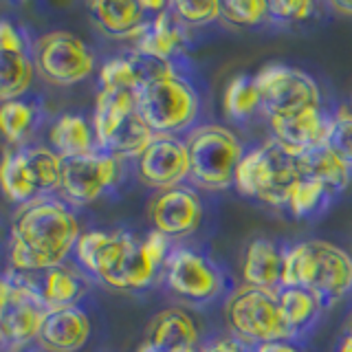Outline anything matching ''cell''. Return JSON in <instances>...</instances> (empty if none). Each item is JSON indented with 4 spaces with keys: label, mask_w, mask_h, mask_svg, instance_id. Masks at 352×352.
Listing matches in <instances>:
<instances>
[{
    "label": "cell",
    "mask_w": 352,
    "mask_h": 352,
    "mask_svg": "<svg viewBox=\"0 0 352 352\" xmlns=\"http://www.w3.org/2000/svg\"><path fill=\"white\" fill-rule=\"evenodd\" d=\"M333 113L319 106L300 110L295 115L269 119V132L271 139L278 141L286 152L302 157L315 148L328 146L333 137Z\"/></svg>",
    "instance_id": "4fadbf2b"
},
{
    "label": "cell",
    "mask_w": 352,
    "mask_h": 352,
    "mask_svg": "<svg viewBox=\"0 0 352 352\" xmlns=\"http://www.w3.org/2000/svg\"><path fill=\"white\" fill-rule=\"evenodd\" d=\"M163 280L176 297L194 306H207L231 293L223 267L207 253L190 247L172 249L163 267Z\"/></svg>",
    "instance_id": "8992f818"
},
{
    "label": "cell",
    "mask_w": 352,
    "mask_h": 352,
    "mask_svg": "<svg viewBox=\"0 0 352 352\" xmlns=\"http://www.w3.org/2000/svg\"><path fill=\"white\" fill-rule=\"evenodd\" d=\"M284 247L271 238H256L245 247L242 256V284L253 289L278 293L282 289Z\"/></svg>",
    "instance_id": "d6986e66"
},
{
    "label": "cell",
    "mask_w": 352,
    "mask_h": 352,
    "mask_svg": "<svg viewBox=\"0 0 352 352\" xmlns=\"http://www.w3.org/2000/svg\"><path fill=\"white\" fill-rule=\"evenodd\" d=\"M205 216L203 198L192 185H176L161 190L150 203V220L154 231L170 240L187 238L198 231Z\"/></svg>",
    "instance_id": "8fae6325"
},
{
    "label": "cell",
    "mask_w": 352,
    "mask_h": 352,
    "mask_svg": "<svg viewBox=\"0 0 352 352\" xmlns=\"http://www.w3.org/2000/svg\"><path fill=\"white\" fill-rule=\"evenodd\" d=\"M137 113L154 135L185 137L198 126L201 97L181 73H174L139 88Z\"/></svg>",
    "instance_id": "277c9868"
},
{
    "label": "cell",
    "mask_w": 352,
    "mask_h": 352,
    "mask_svg": "<svg viewBox=\"0 0 352 352\" xmlns=\"http://www.w3.org/2000/svg\"><path fill=\"white\" fill-rule=\"evenodd\" d=\"M328 7L333 9L335 14H339V16L352 18V0H333V3H330Z\"/></svg>",
    "instance_id": "60d3db41"
},
{
    "label": "cell",
    "mask_w": 352,
    "mask_h": 352,
    "mask_svg": "<svg viewBox=\"0 0 352 352\" xmlns=\"http://www.w3.org/2000/svg\"><path fill=\"white\" fill-rule=\"evenodd\" d=\"M300 179L297 157L269 137L260 146H253L245 152L236 170L234 187L240 196L251 201L286 209L289 196Z\"/></svg>",
    "instance_id": "3957f363"
},
{
    "label": "cell",
    "mask_w": 352,
    "mask_h": 352,
    "mask_svg": "<svg viewBox=\"0 0 352 352\" xmlns=\"http://www.w3.org/2000/svg\"><path fill=\"white\" fill-rule=\"evenodd\" d=\"M337 352H352V339L350 337H341L339 346H337Z\"/></svg>",
    "instance_id": "7bdbcfd3"
},
{
    "label": "cell",
    "mask_w": 352,
    "mask_h": 352,
    "mask_svg": "<svg viewBox=\"0 0 352 352\" xmlns=\"http://www.w3.org/2000/svg\"><path fill=\"white\" fill-rule=\"evenodd\" d=\"M333 137H330V146H333L341 157L352 165V110L350 106H341L333 113Z\"/></svg>",
    "instance_id": "74e56055"
},
{
    "label": "cell",
    "mask_w": 352,
    "mask_h": 352,
    "mask_svg": "<svg viewBox=\"0 0 352 352\" xmlns=\"http://www.w3.org/2000/svg\"><path fill=\"white\" fill-rule=\"evenodd\" d=\"M51 143L62 159L84 157L97 150L93 126L80 115H62L51 128Z\"/></svg>",
    "instance_id": "484cf974"
},
{
    "label": "cell",
    "mask_w": 352,
    "mask_h": 352,
    "mask_svg": "<svg viewBox=\"0 0 352 352\" xmlns=\"http://www.w3.org/2000/svg\"><path fill=\"white\" fill-rule=\"evenodd\" d=\"M297 168L302 179L319 183L335 198L352 185V165L330 143L297 157Z\"/></svg>",
    "instance_id": "7402d4cb"
},
{
    "label": "cell",
    "mask_w": 352,
    "mask_h": 352,
    "mask_svg": "<svg viewBox=\"0 0 352 352\" xmlns=\"http://www.w3.org/2000/svg\"><path fill=\"white\" fill-rule=\"evenodd\" d=\"M49 308L44 304L38 286L27 280H11L9 300L5 311L0 313V330L9 344L22 346L31 339H38L40 326Z\"/></svg>",
    "instance_id": "5bb4252c"
},
{
    "label": "cell",
    "mask_w": 352,
    "mask_h": 352,
    "mask_svg": "<svg viewBox=\"0 0 352 352\" xmlns=\"http://www.w3.org/2000/svg\"><path fill=\"white\" fill-rule=\"evenodd\" d=\"M36 75V64L27 55L20 33L7 20H0V104L16 102L27 93Z\"/></svg>",
    "instance_id": "9a60e30c"
},
{
    "label": "cell",
    "mask_w": 352,
    "mask_h": 352,
    "mask_svg": "<svg viewBox=\"0 0 352 352\" xmlns=\"http://www.w3.org/2000/svg\"><path fill=\"white\" fill-rule=\"evenodd\" d=\"M9 291H11V280L0 278V313L5 311V304L9 300Z\"/></svg>",
    "instance_id": "b9f144b4"
},
{
    "label": "cell",
    "mask_w": 352,
    "mask_h": 352,
    "mask_svg": "<svg viewBox=\"0 0 352 352\" xmlns=\"http://www.w3.org/2000/svg\"><path fill=\"white\" fill-rule=\"evenodd\" d=\"M262 99V115L267 119L295 115L300 110L324 106L322 88L306 71L289 64H267L256 75Z\"/></svg>",
    "instance_id": "52a82bcc"
},
{
    "label": "cell",
    "mask_w": 352,
    "mask_h": 352,
    "mask_svg": "<svg viewBox=\"0 0 352 352\" xmlns=\"http://www.w3.org/2000/svg\"><path fill=\"white\" fill-rule=\"evenodd\" d=\"M344 335L352 339V317H350V322H348V328H346V333H344Z\"/></svg>",
    "instance_id": "f6af8a7d"
},
{
    "label": "cell",
    "mask_w": 352,
    "mask_h": 352,
    "mask_svg": "<svg viewBox=\"0 0 352 352\" xmlns=\"http://www.w3.org/2000/svg\"><path fill=\"white\" fill-rule=\"evenodd\" d=\"M0 187H3L5 196L14 203H31L38 196L36 185H33L31 176L27 172L25 159H22V150H5L3 159H0Z\"/></svg>",
    "instance_id": "f546056e"
},
{
    "label": "cell",
    "mask_w": 352,
    "mask_h": 352,
    "mask_svg": "<svg viewBox=\"0 0 352 352\" xmlns=\"http://www.w3.org/2000/svg\"><path fill=\"white\" fill-rule=\"evenodd\" d=\"M183 139L190 152L187 185L205 192L231 190L236 170L247 152L236 132L223 124H198Z\"/></svg>",
    "instance_id": "7a4b0ae2"
},
{
    "label": "cell",
    "mask_w": 352,
    "mask_h": 352,
    "mask_svg": "<svg viewBox=\"0 0 352 352\" xmlns=\"http://www.w3.org/2000/svg\"><path fill=\"white\" fill-rule=\"evenodd\" d=\"M139 179L154 190H170L190 181V152L183 137L157 135L137 159Z\"/></svg>",
    "instance_id": "7c38bea8"
},
{
    "label": "cell",
    "mask_w": 352,
    "mask_h": 352,
    "mask_svg": "<svg viewBox=\"0 0 352 352\" xmlns=\"http://www.w3.org/2000/svg\"><path fill=\"white\" fill-rule=\"evenodd\" d=\"M333 201H335V196L330 194L326 187H322L315 181L300 179L289 196L286 212L297 220H311V218L322 216L326 209L333 205Z\"/></svg>",
    "instance_id": "4dcf8cb0"
},
{
    "label": "cell",
    "mask_w": 352,
    "mask_h": 352,
    "mask_svg": "<svg viewBox=\"0 0 352 352\" xmlns=\"http://www.w3.org/2000/svg\"><path fill=\"white\" fill-rule=\"evenodd\" d=\"M187 42H190V29L174 16L172 7L163 9L150 20V27L137 40V53L157 58L163 62H174V58L183 55Z\"/></svg>",
    "instance_id": "ffe728a7"
},
{
    "label": "cell",
    "mask_w": 352,
    "mask_h": 352,
    "mask_svg": "<svg viewBox=\"0 0 352 352\" xmlns=\"http://www.w3.org/2000/svg\"><path fill=\"white\" fill-rule=\"evenodd\" d=\"M306 289L315 293L326 308L352 293V256L328 240H311V267Z\"/></svg>",
    "instance_id": "30bf717a"
},
{
    "label": "cell",
    "mask_w": 352,
    "mask_h": 352,
    "mask_svg": "<svg viewBox=\"0 0 352 352\" xmlns=\"http://www.w3.org/2000/svg\"><path fill=\"white\" fill-rule=\"evenodd\" d=\"M278 304L295 341H302L308 333H313L326 311L315 293L295 286H284L278 291Z\"/></svg>",
    "instance_id": "cb8c5ba5"
},
{
    "label": "cell",
    "mask_w": 352,
    "mask_h": 352,
    "mask_svg": "<svg viewBox=\"0 0 352 352\" xmlns=\"http://www.w3.org/2000/svg\"><path fill=\"white\" fill-rule=\"evenodd\" d=\"M91 337V319L80 306L49 311L40 326L38 341L49 352H80Z\"/></svg>",
    "instance_id": "ac0fdd59"
},
{
    "label": "cell",
    "mask_w": 352,
    "mask_h": 352,
    "mask_svg": "<svg viewBox=\"0 0 352 352\" xmlns=\"http://www.w3.org/2000/svg\"><path fill=\"white\" fill-rule=\"evenodd\" d=\"M348 106H350V110H352V99H350V104H348Z\"/></svg>",
    "instance_id": "7dc6e473"
},
{
    "label": "cell",
    "mask_w": 352,
    "mask_h": 352,
    "mask_svg": "<svg viewBox=\"0 0 352 352\" xmlns=\"http://www.w3.org/2000/svg\"><path fill=\"white\" fill-rule=\"evenodd\" d=\"M161 273L163 269L148 258V253L141 247V240H137L113 269V273H108L102 282L117 291H141L148 289Z\"/></svg>",
    "instance_id": "d4e9b609"
},
{
    "label": "cell",
    "mask_w": 352,
    "mask_h": 352,
    "mask_svg": "<svg viewBox=\"0 0 352 352\" xmlns=\"http://www.w3.org/2000/svg\"><path fill=\"white\" fill-rule=\"evenodd\" d=\"M95 22L110 38L139 40L150 27V16L135 0H95L88 3Z\"/></svg>",
    "instance_id": "44dd1931"
},
{
    "label": "cell",
    "mask_w": 352,
    "mask_h": 352,
    "mask_svg": "<svg viewBox=\"0 0 352 352\" xmlns=\"http://www.w3.org/2000/svg\"><path fill=\"white\" fill-rule=\"evenodd\" d=\"M220 14L231 27H258L269 22L267 0H225L220 3Z\"/></svg>",
    "instance_id": "836d02e7"
},
{
    "label": "cell",
    "mask_w": 352,
    "mask_h": 352,
    "mask_svg": "<svg viewBox=\"0 0 352 352\" xmlns=\"http://www.w3.org/2000/svg\"><path fill=\"white\" fill-rule=\"evenodd\" d=\"M253 352H306L300 341L293 339H278V341H267V344L253 346Z\"/></svg>",
    "instance_id": "ab89813d"
},
{
    "label": "cell",
    "mask_w": 352,
    "mask_h": 352,
    "mask_svg": "<svg viewBox=\"0 0 352 352\" xmlns=\"http://www.w3.org/2000/svg\"><path fill=\"white\" fill-rule=\"evenodd\" d=\"M198 352H253V348L231 333H225V335H214L205 339L201 348H198Z\"/></svg>",
    "instance_id": "f35d334b"
},
{
    "label": "cell",
    "mask_w": 352,
    "mask_h": 352,
    "mask_svg": "<svg viewBox=\"0 0 352 352\" xmlns=\"http://www.w3.org/2000/svg\"><path fill=\"white\" fill-rule=\"evenodd\" d=\"M44 282L40 286V295L44 304H47L49 311H55V308H69V306H77L80 297L86 291L84 280L77 275L73 269L66 267H55L44 271Z\"/></svg>",
    "instance_id": "83f0119b"
},
{
    "label": "cell",
    "mask_w": 352,
    "mask_h": 352,
    "mask_svg": "<svg viewBox=\"0 0 352 352\" xmlns=\"http://www.w3.org/2000/svg\"><path fill=\"white\" fill-rule=\"evenodd\" d=\"M317 5L313 0H273L269 3V22L278 25H297L313 18Z\"/></svg>",
    "instance_id": "d590c367"
},
{
    "label": "cell",
    "mask_w": 352,
    "mask_h": 352,
    "mask_svg": "<svg viewBox=\"0 0 352 352\" xmlns=\"http://www.w3.org/2000/svg\"><path fill=\"white\" fill-rule=\"evenodd\" d=\"M174 16L179 18L187 29L205 27L223 18L220 14V3H192V0H174L170 3Z\"/></svg>",
    "instance_id": "e575fe53"
},
{
    "label": "cell",
    "mask_w": 352,
    "mask_h": 352,
    "mask_svg": "<svg viewBox=\"0 0 352 352\" xmlns=\"http://www.w3.org/2000/svg\"><path fill=\"white\" fill-rule=\"evenodd\" d=\"M121 176V159L104 150L64 159L60 192L73 205H88L113 190Z\"/></svg>",
    "instance_id": "9c48e42d"
},
{
    "label": "cell",
    "mask_w": 352,
    "mask_h": 352,
    "mask_svg": "<svg viewBox=\"0 0 352 352\" xmlns=\"http://www.w3.org/2000/svg\"><path fill=\"white\" fill-rule=\"evenodd\" d=\"M80 236V220L64 203L53 198L31 201L16 214L11 227V267L27 273L62 267Z\"/></svg>",
    "instance_id": "6da1fadb"
},
{
    "label": "cell",
    "mask_w": 352,
    "mask_h": 352,
    "mask_svg": "<svg viewBox=\"0 0 352 352\" xmlns=\"http://www.w3.org/2000/svg\"><path fill=\"white\" fill-rule=\"evenodd\" d=\"M146 341L159 352H198L203 339L196 319L181 306L163 308L150 319Z\"/></svg>",
    "instance_id": "e0dca14e"
},
{
    "label": "cell",
    "mask_w": 352,
    "mask_h": 352,
    "mask_svg": "<svg viewBox=\"0 0 352 352\" xmlns=\"http://www.w3.org/2000/svg\"><path fill=\"white\" fill-rule=\"evenodd\" d=\"M225 322L229 333L251 348L267 344V341L293 339L280 311L278 293L253 289L247 284L238 286L227 295Z\"/></svg>",
    "instance_id": "5b68a950"
},
{
    "label": "cell",
    "mask_w": 352,
    "mask_h": 352,
    "mask_svg": "<svg viewBox=\"0 0 352 352\" xmlns=\"http://www.w3.org/2000/svg\"><path fill=\"white\" fill-rule=\"evenodd\" d=\"M137 113V91L130 88H102L95 99L93 113V132L97 141V150H102L115 130L124 121Z\"/></svg>",
    "instance_id": "603a6c76"
},
{
    "label": "cell",
    "mask_w": 352,
    "mask_h": 352,
    "mask_svg": "<svg viewBox=\"0 0 352 352\" xmlns=\"http://www.w3.org/2000/svg\"><path fill=\"white\" fill-rule=\"evenodd\" d=\"M99 86L102 88H130V91H139L137 73L132 66L130 58H115L108 60L102 71H99Z\"/></svg>",
    "instance_id": "8d00e7d4"
},
{
    "label": "cell",
    "mask_w": 352,
    "mask_h": 352,
    "mask_svg": "<svg viewBox=\"0 0 352 352\" xmlns=\"http://www.w3.org/2000/svg\"><path fill=\"white\" fill-rule=\"evenodd\" d=\"M33 117H36V110L25 102H18V99L0 104V132L9 143L25 141L33 126Z\"/></svg>",
    "instance_id": "d6a6232c"
},
{
    "label": "cell",
    "mask_w": 352,
    "mask_h": 352,
    "mask_svg": "<svg viewBox=\"0 0 352 352\" xmlns=\"http://www.w3.org/2000/svg\"><path fill=\"white\" fill-rule=\"evenodd\" d=\"M22 159H25L27 172L38 192L60 190L64 159L58 152L49 148H27L22 150Z\"/></svg>",
    "instance_id": "1f68e13d"
},
{
    "label": "cell",
    "mask_w": 352,
    "mask_h": 352,
    "mask_svg": "<svg viewBox=\"0 0 352 352\" xmlns=\"http://www.w3.org/2000/svg\"><path fill=\"white\" fill-rule=\"evenodd\" d=\"M154 137L157 135H154L150 126L141 119V115L132 113L124 124L115 130V135L110 137V141L102 150L121 161H137L141 154L148 150Z\"/></svg>",
    "instance_id": "4316f807"
},
{
    "label": "cell",
    "mask_w": 352,
    "mask_h": 352,
    "mask_svg": "<svg viewBox=\"0 0 352 352\" xmlns=\"http://www.w3.org/2000/svg\"><path fill=\"white\" fill-rule=\"evenodd\" d=\"M135 242L137 238L126 231H84L77 238L75 256L88 273L102 282Z\"/></svg>",
    "instance_id": "2e32d148"
},
{
    "label": "cell",
    "mask_w": 352,
    "mask_h": 352,
    "mask_svg": "<svg viewBox=\"0 0 352 352\" xmlns=\"http://www.w3.org/2000/svg\"><path fill=\"white\" fill-rule=\"evenodd\" d=\"M223 108H225L227 119L236 121V124H245V121H249L256 113H262V99H260L256 80L247 73L236 75L234 80L227 84Z\"/></svg>",
    "instance_id": "f1b7e54d"
},
{
    "label": "cell",
    "mask_w": 352,
    "mask_h": 352,
    "mask_svg": "<svg viewBox=\"0 0 352 352\" xmlns=\"http://www.w3.org/2000/svg\"><path fill=\"white\" fill-rule=\"evenodd\" d=\"M0 341H3V330H0Z\"/></svg>",
    "instance_id": "bcb514c9"
},
{
    "label": "cell",
    "mask_w": 352,
    "mask_h": 352,
    "mask_svg": "<svg viewBox=\"0 0 352 352\" xmlns=\"http://www.w3.org/2000/svg\"><path fill=\"white\" fill-rule=\"evenodd\" d=\"M36 69L55 86H73L95 69V55L71 31H51L36 42Z\"/></svg>",
    "instance_id": "ba28073f"
},
{
    "label": "cell",
    "mask_w": 352,
    "mask_h": 352,
    "mask_svg": "<svg viewBox=\"0 0 352 352\" xmlns=\"http://www.w3.org/2000/svg\"><path fill=\"white\" fill-rule=\"evenodd\" d=\"M137 352H159L157 348H154L152 344H148V341H143V344L137 348Z\"/></svg>",
    "instance_id": "ee69618b"
}]
</instances>
